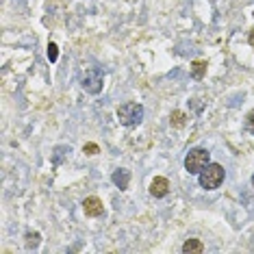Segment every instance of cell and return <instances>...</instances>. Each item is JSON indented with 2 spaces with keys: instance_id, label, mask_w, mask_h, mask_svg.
I'll return each instance as SVG.
<instances>
[{
  "instance_id": "cell-1",
  "label": "cell",
  "mask_w": 254,
  "mask_h": 254,
  "mask_svg": "<svg viewBox=\"0 0 254 254\" xmlns=\"http://www.w3.org/2000/svg\"><path fill=\"white\" fill-rule=\"evenodd\" d=\"M80 87H83L87 94H100L102 85H105V74H102L100 67L89 65L80 72Z\"/></svg>"
},
{
  "instance_id": "cell-2",
  "label": "cell",
  "mask_w": 254,
  "mask_h": 254,
  "mask_svg": "<svg viewBox=\"0 0 254 254\" xmlns=\"http://www.w3.org/2000/svg\"><path fill=\"white\" fill-rule=\"evenodd\" d=\"M224 176H226V172H224L222 165L217 163H209L204 167V170L198 174V181H200V187L204 189H217L219 185L224 183Z\"/></svg>"
},
{
  "instance_id": "cell-3",
  "label": "cell",
  "mask_w": 254,
  "mask_h": 254,
  "mask_svg": "<svg viewBox=\"0 0 254 254\" xmlns=\"http://www.w3.org/2000/svg\"><path fill=\"white\" fill-rule=\"evenodd\" d=\"M118 120L122 126H137L143 120V107L137 102H124L122 107H118Z\"/></svg>"
},
{
  "instance_id": "cell-4",
  "label": "cell",
  "mask_w": 254,
  "mask_h": 254,
  "mask_svg": "<svg viewBox=\"0 0 254 254\" xmlns=\"http://www.w3.org/2000/svg\"><path fill=\"white\" fill-rule=\"evenodd\" d=\"M209 159L211 157H209V152H206L204 148L189 150V154L185 157V170H187L189 174H200V172L209 165Z\"/></svg>"
},
{
  "instance_id": "cell-5",
  "label": "cell",
  "mask_w": 254,
  "mask_h": 254,
  "mask_svg": "<svg viewBox=\"0 0 254 254\" xmlns=\"http://www.w3.org/2000/svg\"><path fill=\"white\" fill-rule=\"evenodd\" d=\"M83 211L87 217H100L105 213V206H102V200L96 198V195H89V198L83 200Z\"/></svg>"
},
{
  "instance_id": "cell-6",
  "label": "cell",
  "mask_w": 254,
  "mask_h": 254,
  "mask_svg": "<svg viewBox=\"0 0 254 254\" xmlns=\"http://www.w3.org/2000/svg\"><path fill=\"white\" fill-rule=\"evenodd\" d=\"M150 193L154 198H165L170 193V181L165 176H154V181L150 183Z\"/></svg>"
},
{
  "instance_id": "cell-7",
  "label": "cell",
  "mask_w": 254,
  "mask_h": 254,
  "mask_svg": "<svg viewBox=\"0 0 254 254\" xmlns=\"http://www.w3.org/2000/svg\"><path fill=\"white\" fill-rule=\"evenodd\" d=\"M111 181L115 183V187H120L124 191V189H128V183H130V172L128 170H115Z\"/></svg>"
},
{
  "instance_id": "cell-8",
  "label": "cell",
  "mask_w": 254,
  "mask_h": 254,
  "mask_svg": "<svg viewBox=\"0 0 254 254\" xmlns=\"http://www.w3.org/2000/svg\"><path fill=\"white\" fill-rule=\"evenodd\" d=\"M183 252L185 254H191V252L202 254V252H204V246H202V241H198V239H187L183 244Z\"/></svg>"
},
{
  "instance_id": "cell-9",
  "label": "cell",
  "mask_w": 254,
  "mask_h": 254,
  "mask_svg": "<svg viewBox=\"0 0 254 254\" xmlns=\"http://www.w3.org/2000/svg\"><path fill=\"white\" fill-rule=\"evenodd\" d=\"M204 74H206V61H193L191 63V76L195 80H200V78H204Z\"/></svg>"
},
{
  "instance_id": "cell-10",
  "label": "cell",
  "mask_w": 254,
  "mask_h": 254,
  "mask_svg": "<svg viewBox=\"0 0 254 254\" xmlns=\"http://www.w3.org/2000/svg\"><path fill=\"white\" fill-rule=\"evenodd\" d=\"M185 122H187V118H185L183 111H174V113H172V126L181 128V126H185Z\"/></svg>"
},
{
  "instance_id": "cell-11",
  "label": "cell",
  "mask_w": 254,
  "mask_h": 254,
  "mask_svg": "<svg viewBox=\"0 0 254 254\" xmlns=\"http://www.w3.org/2000/svg\"><path fill=\"white\" fill-rule=\"evenodd\" d=\"M246 130L250 132V135H254V109L246 115Z\"/></svg>"
},
{
  "instance_id": "cell-12",
  "label": "cell",
  "mask_w": 254,
  "mask_h": 254,
  "mask_svg": "<svg viewBox=\"0 0 254 254\" xmlns=\"http://www.w3.org/2000/svg\"><path fill=\"white\" fill-rule=\"evenodd\" d=\"M26 239H28V241H26L28 248H37V246H39V233H28Z\"/></svg>"
},
{
  "instance_id": "cell-13",
  "label": "cell",
  "mask_w": 254,
  "mask_h": 254,
  "mask_svg": "<svg viewBox=\"0 0 254 254\" xmlns=\"http://www.w3.org/2000/svg\"><path fill=\"white\" fill-rule=\"evenodd\" d=\"M57 57H59V50H57V44H48V59L50 61H57Z\"/></svg>"
},
{
  "instance_id": "cell-14",
  "label": "cell",
  "mask_w": 254,
  "mask_h": 254,
  "mask_svg": "<svg viewBox=\"0 0 254 254\" xmlns=\"http://www.w3.org/2000/svg\"><path fill=\"white\" fill-rule=\"evenodd\" d=\"M83 152H85V154H98V152H100V148H98L96 143H85V146H83Z\"/></svg>"
},
{
  "instance_id": "cell-15",
  "label": "cell",
  "mask_w": 254,
  "mask_h": 254,
  "mask_svg": "<svg viewBox=\"0 0 254 254\" xmlns=\"http://www.w3.org/2000/svg\"><path fill=\"white\" fill-rule=\"evenodd\" d=\"M248 42H250V46H252V48H254V31L250 33V37H248Z\"/></svg>"
},
{
  "instance_id": "cell-16",
  "label": "cell",
  "mask_w": 254,
  "mask_h": 254,
  "mask_svg": "<svg viewBox=\"0 0 254 254\" xmlns=\"http://www.w3.org/2000/svg\"><path fill=\"white\" fill-rule=\"evenodd\" d=\"M252 187H254V176H252Z\"/></svg>"
}]
</instances>
